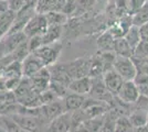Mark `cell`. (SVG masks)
Segmentation results:
<instances>
[{"label":"cell","mask_w":148,"mask_h":132,"mask_svg":"<svg viewBox=\"0 0 148 132\" xmlns=\"http://www.w3.org/2000/svg\"><path fill=\"white\" fill-rule=\"evenodd\" d=\"M61 50L62 44L60 42H54V43L42 45L40 49H38L33 53L42 61L44 66L49 67L51 65L56 64V60H58V57L61 53Z\"/></svg>","instance_id":"cell-1"},{"label":"cell","mask_w":148,"mask_h":132,"mask_svg":"<svg viewBox=\"0 0 148 132\" xmlns=\"http://www.w3.org/2000/svg\"><path fill=\"white\" fill-rule=\"evenodd\" d=\"M113 68L121 75L124 81H134L137 75V68L132 57L117 56L114 61Z\"/></svg>","instance_id":"cell-2"},{"label":"cell","mask_w":148,"mask_h":132,"mask_svg":"<svg viewBox=\"0 0 148 132\" xmlns=\"http://www.w3.org/2000/svg\"><path fill=\"white\" fill-rule=\"evenodd\" d=\"M65 69L68 72L69 76L72 79H77L82 77H86L90 73V66H91V58H84L81 57L70 63H64Z\"/></svg>","instance_id":"cell-3"},{"label":"cell","mask_w":148,"mask_h":132,"mask_svg":"<svg viewBox=\"0 0 148 132\" xmlns=\"http://www.w3.org/2000/svg\"><path fill=\"white\" fill-rule=\"evenodd\" d=\"M49 28V23L47 21V18L44 14L36 13L25 25L23 33L27 35V38H32L34 35H43L45 31Z\"/></svg>","instance_id":"cell-4"},{"label":"cell","mask_w":148,"mask_h":132,"mask_svg":"<svg viewBox=\"0 0 148 132\" xmlns=\"http://www.w3.org/2000/svg\"><path fill=\"white\" fill-rule=\"evenodd\" d=\"M9 117L18 126H20L28 132H39L42 123L44 122V120L41 117H33V116H27V114L13 113V114H10Z\"/></svg>","instance_id":"cell-5"},{"label":"cell","mask_w":148,"mask_h":132,"mask_svg":"<svg viewBox=\"0 0 148 132\" xmlns=\"http://www.w3.org/2000/svg\"><path fill=\"white\" fill-rule=\"evenodd\" d=\"M40 111H41V118L44 121H48L49 123L50 121L56 119V117L61 116L64 112H68L65 109V106H64L63 99L61 98L52 101L50 104H47V105H42L40 107Z\"/></svg>","instance_id":"cell-6"},{"label":"cell","mask_w":148,"mask_h":132,"mask_svg":"<svg viewBox=\"0 0 148 132\" xmlns=\"http://www.w3.org/2000/svg\"><path fill=\"white\" fill-rule=\"evenodd\" d=\"M139 96H140L139 90H138L134 81H125L121 89H119L118 94L116 95V97L122 102L130 105V106L135 104L137 99L139 98Z\"/></svg>","instance_id":"cell-7"},{"label":"cell","mask_w":148,"mask_h":132,"mask_svg":"<svg viewBox=\"0 0 148 132\" xmlns=\"http://www.w3.org/2000/svg\"><path fill=\"white\" fill-rule=\"evenodd\" d=\"M29 79L33 91L38 94H42L43 91L49 89L50 81H51V73L49 67L44 66L43 68L40 69L37 74H34Z\"/></svg>","instance_id":"cell-8"},{"label":"cell","mask_w":148,"mask_h":132,"mask_svg":"<svg viewBox=\"0 0 148 132\" xmlns=\"http://www.w3.org/2000/svg\"><path fill=\"white\" fill-rule=\"evenodd\" d=\"M103 82H104L106 89L112 95L116 96L125 81L121 77V75L118 74L115 69L112 68L110 70H107V72H105L104 74H103Z\"/></svg>","instance_id":"cell-9"},{"label":"cell","mask_w":148,"mask_h":132,"mask_svg":"<svg viewBox=\"0 0 148 132\" xmlns=\"http://www.w3.org/2000/svg\"><path fill=\"white\" fill-rule=\"evenodd\" d=\"M21 63H22V75L27 78L32 77L34 74H37L40 69L44 67L42 61L34 53H30Z\"/></svg>","instance_id":"cell-10"},{"label":"cell","mask_w":148,"mask_h":132,"mask_svg":"<svg viewBox=\"0 0 148 132\" xmlns=\"http://www.w3.org/2000/svg\"><path fill=\"white\" fill-rule=\"evenodd\" d=\"M48 132H71V112H64L50 121Z\"/></svg>","instance_id":"cell-11"},{"label":"cell","mask_w":148,"mask_h":132,"mask_svg":"<svg viewBox=\"0 0 148 132\" xmlns=\"http://www.w3.org/2000/svg\"><path fill=\"white\" fill-rule=\"evenodd\" d=\"M92 88V78L91 77H82V78H77V79H73L71 84L69 85V90L75 93V94L80 95H86L90 94Z\"/></svg>","instance_id":"cell-12"},{"label":"cell","mask_w":148,"mask_h":132,"mask_svg":"<svg viewBox=\"0 0 148 132\" xmlns=\"http://www.w3.org/2000/svg\"><path fill=\"white\" fill-rule=\"evenodd\" d=\"M86 99V96L84 95H80V94H75V93H72L70 91L68 93V95L63 98V102H64V106H65V109L69 112H72L74 110H77V109H81L84 101Z\"/></svg>","instance_id":"cell-13"},{"label":"cell","mask_w":148,"mask_h":132,"mask_svg":"<svg viewBox=\"0 0 148 132\" xmlns=\"http://www.w3.org/2000/svg\"><path fill=\"white\" fill-rule=\"evenodd\" d=\"M114 53L117 56L132 57L134 54V51L130 47L128 42L125 40V38H115L114 42Z\"/></svg>","instance_id":"cell-14"},{"label":"cell","mask_w":148,"mask_h":132,"mask_svg":"<svg viewBox=\"0 0 148 132\" xmlns=\"http://www.w3.org/2000/svg\"><path fill=\"white\" fill-rule=\"evenodd\" d=\"M1 77L3 79L7 78H21L22 75V63L19 61H13L3 69L1 73Z\"/></svg>","instance_id":"cell-15"},{"label":"cell","mask_w":148,"mask_h":132,"mask_svg":"<svg viewBox=\"0 0 148 132\" xmlns=\"http://www.w3.org/2000/svg\"><path fill=\"white\" fill-rule=\"evenodd\" d=\"M114 42L115 38L110 31H106L97 39V47L101 52H114Z\"/></svg>","instance_id":"cell-16"},{"label":"cell","mask_w":148,"mask_h":132,"mask_svg":"<svg viewBox=\"0 0 148 132\" xmlns=\"http://www.w3.org/2000/svg\"><path fill=\"white\" fill-rule=\"evenodd\" d=\"M61 35H62V26H59V25H49L48 30L42 35L43 45L58 42V40L61 38Z\"/></svg>","instance_id":"cell-17"},{"label":"cell","mask_w":148,"mask_h":132,"mask_svg":"<svg viewBox=\"0 0 148 132\" xmlns=\"http://www.w3.org/2000/svg\"><path fill=\"white\" fill-rule=\"evenodd\" d=\"M125 40L128 42L130 45V47L133 49V51L137 47V45L140 43L142 41V37H140V32H139V26L137 25H130V28L128 29V31L126 32V34L124 35Z\"/></svg>","instance_id":"cell-18"},{"label":"cell","mask_w":148,"mask_h":132,"mask_svg":"<svg viewBox=\"0 0 148 132\" xmlns=\"http://www.w3.org/2000/svg\"><path fill=\"white\" fill-rule=\"evenodd\" d=\"M133 24L140 26L144 23L148 22V0L145 1L142 6L137 9V11L135 12L134 17L132 18Z\"/></svg>","instance_id":"cell-19"},{"label":"cell","mask_w":148,"mask_h":132,"mask_svg":"<svg viewBox=\"0 0 148 132\" xmlns=\"http://www.w3.org/2000/svg\"><path fill=\"white\" fill-rule=\"evenodd\" d=\"M104 73V66H103V63L101 61V57L99 56V54L91 57V66H90L88 77H91V78L101 77V76H103Z\"/></svg>","instance_id":"cell-20"},{"label":"cell","mask_w":148,"mask_h":132,"mask_svg":"<svg viewBox=\"0 0 148 132\" xmlns=\"http://www.w3.org/2000/svg\"><path fill=\"white\" fill-rule=\"evenodd\" d=\"M47 21L49 25H59L62 26L64 25L69 20V17L63 12H59V11H51V12L44 14Z\"/></svg>","instance_id":"cell-21"},{"label":"cell","mask_w":148,"mask_h":132,"mask_svg":"<svg viewBox=\"0 0 148 132\" xmlns=\"http://www.w3.org/2000/svg\"><path fill=\"white\" fill-rule=\"evenodd\" d=\"M130 117V122L134 127H142L146 126L148 122V111L144 110H133Z\"/></svg>","instance_id":"cell-22"},{"label":"cell","mask_w":148,"mask_h":132,"mask_svg":"<svg viewBox=\"0 0 148 132\" xmlns=\"http://www.w3.org/2000/svg\"><path fill=\"white\" fill-rule=\"evenodd\" d=\"M134 126L130 122V117L126 114L118 116L115 121V132H133Z\"/></svg>","instance_id":"cell-23"},{"label":"cell","mask_w":148,"mask_h":132,"mask_svg":"<svg viewBox=\"0 0 148 132\" xmlns=\"http://www.w3.org/2000/svg\"><path fill=\"white\" fill-rule=\"evenodd\" d=\"M87 120L84 110L81 108L71 112V131L77 129L79 127L83 126V123Z\"/></svg>","instance_id":"cell-24"},{"label":"cell","mask_w":148,"mask_h":132,"mask_svg":"<svg viewBox=\"0 0 148 132\" xmlns=\"http://www.w3.org/2000/svg\"><path fill=\"white\" fill-rule=\"evenodd\" d=\"M105 121V114L102 117H95V118H91L87 119L83 126L86 128V130L88 132H99L103 128Z\"/></svg>","instance_id":"cell-25"},{"label":"cell","mask_w":148,"mask_h":132,"mask_svg":"<svg viewBox=\"0 0 148 132\" xmlns=\"http://www.w3.org/2000/svg\"><path fill=\"white\" fill-rule=\"evenodd\" d=\"M56 0H38L36 6V13L47 14L51 11H56Z\"/></svg>","instance_id":"cell-26"},{"label":"cell","mask_w":148,"mask_h":132,"mask_svg":"<svg viewBox=\"0 0 148 132\" xmlns=\"http://www.w3.org/2000/svg\"><path fill=\"white\" fill-rule=\"evenodd\" d=\"M31 52L29 50V46H28V40L25 41L23 43H21L19 45L16 50L13 51L12 53L10 54L11 57L13 58V61H19V62H22L25 57L30 54Z\"/></svg>","instance_id":"cell-27"},{"label":"cell","mask_w":148,"mask_h":132,"mask_svg":"<svg viewBox=\"0 0 148 132\" xmlns=\"http://www.w3.org/2000/svg\"><path fill=\"white\" fill-rule=\"evenodd\" d=\"M134 83L139 90V94L148 96V74L137 73L136 77L134 78Z\"/></svg>","instance_id":"cell-28"},{"label":"cell","mask_w":148,"mask_h":132,"mask_svg":"<svg viewBox=\"0 0 148 132\" xmlns=\"http://www.w3.org/2000/svg\"><path fill=\"white\" fill-rule=\"evenodd\" d=\"M0 123L5 128L6 132H28L25 129H22L20 126H18L10 117H1L0 118Z\"/></svg>","instance_id":"cell-29"},{"label":"cell","mask_w":148,"mask_h":132,"mask_svg":"<svg viewBox=\"0 0 148 132\" xmlns=\"http://www.w3.org/2000/svg\"><path fill=\"white\" fill-rule=\"evenodd\" d=\"M49 89L56 95L58 98H61V99H63L70 91L66 86H64V85H62L58 82H53V81H50Z\"/></svg>","instance_id":"cell-30"},{"label":"cell","mask_w":148,"mask_h":132,"mask_svg":"<svg viewBox=\"0 0 148 132\" xmlns=\"http://www.w3.org/2000/svg\"><path fill=\"white\" fill-rule=\"evenodd\" d=\"M132 57H139V58H148V41L142 40L140 43L137 45L134 54Z\"/></svg>","instance_id":"cell-31"},{"label":"cell","mask_w":148,"mask_h":132,"mask_svg":"<svg viewBox=\"0 0 148 132\" xmlns=\"http://www.w3.org/2000/svg\"><path fill=\"white\" fill-rule=\"evenodd\" d=\"M43 45L42 42V35H34L32 38L28 39V46H29V50L31 53L36 52L38 49H40L41 46Z\"/></svg>","instance_id":"cell-32"},{"label":"cell","mask_w":148,"mask_h":132,"mask_svg":"<svg viewBox=\"0 0 148 132\" xmlns=\"http://www.w3.org/2000/svg\"><path fill=\"white\" fill-rule=\"evenodd\" d=\"M25 2H27V0H8L9 10L18 13L20 10L23 9V7L25 6Z\"/></svg>","instance_id":"cell-33"},{"label":"cell","mask_w":148,"mask_h":132,"mask_svg":"<svg viewBox=\"0 0 148 132\" xmlns=\"http://www.w3.org/2000/svg\"><path fill=\"white\" fill-rule=\"evenodd\" d=\"M76 8H77V0H66V3L63 8L62 12L65 13L69 17L76 11Z\"/></svg>","instance_id":"cell-34"},{"label":"cell","mask_w":148,"mask_h":132,"mask_svg":"<svg viewBox=\"0 0 148 132\" xmlns=\"http://www.w3.org/2000/svg\"><path fill=\"white\" fill-rule=\"evenodd\" d=\"M21 79H22V77L21 78H7V79H3L5 81V87H6L7 90L13 91L16 88L18 87Z\"/></svg>","instance_id":"cell-35"},{"label":"cell","mask_w":148,"mask_h":132,"mask_svg":"<svg viewBox=\"0 0 148 132\" xmlns=\"http://www.w3.org/2000/svg\"><path fill=\"white\" fill-rule=\"evenodd\" d=\"M41 99H42L43 105H47V104H50V102L56 100V99H59V98H58L50 89H48V90H45V91H43V93L41 94Z\"/></svg>","instance_id":"cell-36"},{"label":"cell","mask_w":148,"mask_h":132,"mask_svg":"<svg viewBox=\"0 0 148 132\" xmlns=\"http://www.w3.org/2000/svg\"><path fill=\"white\" fill-rule=\"evenodd\" d=\"M139 32H140L142 40L148 41V22H146V23H144L143 25L139 26Z\"/></svg>","instance_id":"cell-37"},{"label":"cell","mask_w":148,"mask_h":132,"mask_svg":"<svg viewBox=\"0 0 148 132\" xmlns=\"http://www.w3.org/2000/svg\"><path fill=\"white\" fill-rule=\"evenodd\" d=\"M133 132H148V125L142 127H134Z\"/></svg>","instance_id":"cell-38"},{"label":"cell","mask_w":148,"mask_h":132,"mask_svg":"<svg viewBox=\"0 0 148 132\" xmlns=\"http://www.w3.org/2000/svg\"><path fill=\"white\" fill-rule=\"evenodd\" d=\"M71 132H88L86 130V128L84 126H81V127H79L77 129H75V130H73V131H71Z\"/></svg>","instance_id":"cell-39"},{"label":"cell","mask_w":148,"mask_h":132,"mask_svg":"<svg viewBox=\"0 0 148 132\" xmlns=\"http://www.w3.org/2000/svg\"><path fill=\"white\" fill-rule=\"evenodd\" d=\"M145 1H147V0H138V3H139V7L142 6V5L144 3V2H145Z\"/></svg>","instance_id":"cell-40"}]
</instances>
